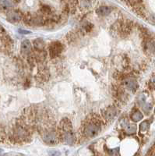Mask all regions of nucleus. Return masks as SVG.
<instances>
[{"instance_id": "14", "label": "nucleus", "mask_w": 155, "mask_h": 156, "mask_svg": "<svg viewBox=\"0 0 155 156\" xmlns=\"http://www.w3.org/2000/svg\"><path fill=\"white\" fill-rule=\"evenodd\" d=\"M150 123L148 121H144L140 125V131L142 133H145L146 131L149 130Z\"/></svg>"}, {"instance_id": "10", "label": "nucleus", "mask_w": 155, "mask_h": 156, "mask_svg": "<svg viewBox=\"0 0 155 156\" xmlns=\"http://www.w3.org/2000/svg\"><path fill=\"white\" fill-rule=\"evenodd\" d=\"M125 131H126V133H128V134H133L136 132V126L135 124H133V123H126V124L125 125Z\"/></svg>"}, {"instance_id": "15", "label": "nucleus", "mask_w": 155, "mask_h": 156, "mask_svg": "<svg viewBox=\"0 0 155 156\" xmlns=\"http://www.w3.org/2000/svg\"><path fill=\"white\" fill-rule=\"evenodd\" d=\"M152 109V105H151V104H145V105L143 106V110L146 112V113H148Z\"/></svg>"}, {"instance_id": "7", "label": "nucleus", "mask_w": 155, "mask_h": 156, "mask_svg": "<svg viewBox=\"0 0 155 156\" xmlns=\"http://www.w3.org/2000/svg\"><path fill=\"white\" fill-rule=\"evenodd\" d=\"M124 85L128 90L131 91H136L138 88V83L133 78H126L124 80Z\"/></svg>"}, {"instance_id": "9", "label": "nucleus", "mask_w": 155, "mask_h": 156, "mask_svg": "<svg viewBox=\"0 0 155 156\" xmlns=\"http://www.w3.org/2000/svg\"><path fill=\"white\" fill-rule=\"evenodd\" d=\"M111 12H112V9L108 6H101L96 10L97 14L100 16V17L108 16V15L110 14Z\"/></svg>"}, {"instance_id": "5", "label": "nucleus", "mask_w": 155, "mask_h": 156, "mask_svg": "<svg viewBox=\"0 0 155 156\" xmlns=\"http://www.w3.org/2000/svg\"><path fill=\"white\" fill-rule=\"evenodd\" d=\"M62 51V44L59 42H55L51 43L49 47V52H50V56L52 58L59 56Z\"/></svg>"}, {"instance_id": "12", "label": "nucleus", "mask_w": 155, "mask_h": 156, "mask_svg": "<svg viewBox=\"0 0 155 156\" xmlns=\"http://www.w3.org/2000/svg\"><path fill=\"white\" fill-rule=\"evenodd\" d=\"M143 114L141 113V112L139 110H136L135 112H133V113L131 114V119L133 122H139L140 121L141 119H143Z\"/></svg>"}, {"instance_id": "17", "label": "nucleus", "mask_w": 155, "mask_h": 156, "mask_svg": "<svg viewBox=\"0 0 155 156\" xmlns=\"http://www.w3.org/2000/svg\"><path fill=\"white\" fill-rule=\"evenodd\" d=\"M48 154L50 156H59L61 155V153L58 151H55V150H51L48 151Z\"/></svg>"}, {"instance_id": "8", "label": "nucleus", "mask_w": 155, "mask_h": 156, "mask_svg": "<svg viewBox=\"0 0 155 156\" xmlns=\"http://www.w3.org/2000/svg\"><path fill=\"white\" fill-rule=\"evenodd\" d=\"M32 47L31 43L29 40H23L21 43V53L23 55H28L31 52Z\"/></svg>"}, {"instance_id": "19", "label": "nucleus", "mask_w": 155, "mask_h": 156, "mask_svg": "<svg viewBox=\"0 0 155 156\" xmlns=\"http://www.w3.org/2000/svg\"><path fill=\"white\" fill-rule=\"evenodd\" d=\"M19 33L20 34H30L31 32L30 31H23V30H22V29H20L19 30Z\"/></svg>"}, {"instance_id": "18", "label": "nucleus", "mask_w": 155, "mask_h": 156, "mask_svg": "<svg viewBox=\"0 0 155 156\" xmlns=\"http://www.w3.org/2000/svg\"><path fill=\"white\" fill-rule=\"evenodd\" d=\"M6 35V31L4 30V28H3V27L0 26V39H3V37H5Z\"/></svg>"}, {"instance_id": "11", "label": "nucleus", "mask_w": 155, "mask_h": 156, "mask_svg": "<svg viewBox=\"0 0 155 156\" xmlns=\"http://www.w3.org/2000/svg\"><path fill=\"white\" fill-rule=\"evenodd\" d=\"M11 6V3L8 0H0V11H7Z\"/></svg>"}, {"instance_id": "2", "label": "nucleus", "mask_w": 155, "mask_h": 156, "mask_svg": "<svg viewBox=\"0 0 155 156\" xmlns=\"http://www.w3.org/2000/svg\"><path fill=\"white\" fill-rule=\"evenodd\" d=\"M102 127L101 123L98 120L97 118L93 117L92 119L89 120L87 123H85L84 126V134L88 138H93L101 132Z\"/></svg>"}, {"instance_id": "4", "label": "nucleus", "mask_w": 155, "mask_h": 156, "mask_svg": "<svg viewBox=\"0 0 155 156\" xmlns=\"http://www.w3.org/2000/svg\"><path fill=\"white\" fill-rule=\"evenodd\" d=\"M22 19V13L18 10H11L7 13V20L10 23H18Z\"/></svg>"}, {"instance_id": "1", "label": "nucleus", "mask_w": 155, "mask_h": 156, "mask_svg": "<svg viewBox=\"0 0 155 156\" xmlns=\"http://www.w3.org/2000/svg\"><path fill=\"white\" fill-rule=\"evenodd\" d=\"M59 135L62 141L67 145H73L76 141L75 133L73 131V127L70 120L67 118H65L62 120L59 126Z\"/></svg>"}, {"instance_id": "16", "label": "nucleus", "mask_w": 155, "mask_h": 156, "mask_svg": "<svg viewBox=\"0 0 155 156\" xmlns=\"http://www.w3.org/2000/svg\"><path fill=\"white\" fill-rule=\"evenodd\" d=\"M145 101H146V99H145V96H144V94H140V95L139 96V98H138L139 103H140L141 105H144Z\"/></svg>"}, {"instance_id": "6", "label": "nucleus", "mask_w": 155, "mask_h": 156, "mask_svg": "<svg viewBox=\"0 0 155 156\" xmlns=\"http://www.w3.org/2000/svg\"><path fill=\"white\" fill-rule=\"evenodd\" d=\"M117 110L114 106H109L104 111H103V116L106 120H112L116 117Z\"/></svg>"}, {"instance_id": "13", "label": "nucleus", "mask_w": 155, "mask_h": 156, "mask_svg": "<svg viewBox=\"0 0 155 156\" xmlns=\"http://www.w3.org/2000/svg\"><path fill=\"white\" fill-rule=\"evenodd\" d=\"M34 46L36 50H43L45 43L41 39H37L34 42Z\"/></svg>"}, {"instance_id": "3", "label": "nucleus", "mask_w": 155, "mask_h": 156, "mask_svg": "<svg viewBox=\"0 0 155 156\" xmlns=\"http://www.w3.org/2000/svg\"><path fill=\"white\" fill-rule=\"evenodd\" d=\"M43 140L44 141L50 145H56L59 141L58 134L55 131H47L43 135Z\"/></svg>"}, {"instance_id": "20", "label": "nucleus", "mask_w": 155, "mask_h": 156, "mask_svg": "<svg viewBox=\"0 0 155 156\" xmlns=\"http://www.w3.org/2000/svg\"><path fill=\"white\" fill-rule=\"evenodd\" d=\"M1 151H2V150H1V149H0V152H1Z\"/></svg>"}]
</instances>
